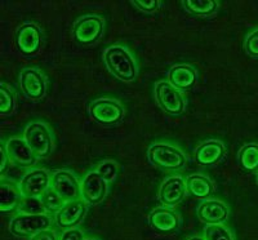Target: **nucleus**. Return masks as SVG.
I'll list each match as a JSON object with an SVG mask.
<instances>
[{"label": "nucleus", "instance_id": "obj_1", "mask_svg": "<svg viewBox=\"0 0 258 240\" xmlns=\"http://www.w3.org/2000/svg\"><path fill=\"white\" fill-rule=\"evenodd\" d=\"M103 59L110 73L123 82H132L137 76V65L132 54L120 45L109 47L103 53Z\"/></svg>", "mask_w": 258, "mask_h": 240}, {"label": "nucleus", "instance_id": "obj_2", "mask_svg": "<svg viewBox=\"0 0 258 240\" xmlns=\"http://www.w3.org/2000/svg\"><path fill=\"white\" fill-rule=\"evenodd\" d=\"M150 161L167 170H178L186 164L185 154L177 147L167 144H155L147 151Z\"/></svg>", "mask_w": 258, "mask_h": 240}, {"label": "nucleus", "instance_id": "obj_3", "mask_svg": "<svg viewBox=\"0 0 258 240\" xmlns=\"http://www.w3.org/2000/svg\"><path fill=\"white\" fill-rule=\"evenodd\" d=\"M52 218L45 214H18L11 222V232L16 236H35L39 232L49 230Z\"/></svg>", "mask_w": 258, "mask_h": 240}, {"label": "nucleus", "instance_id": "obj_4", "mask_svg": "<svg viewBox=\"0 0 258 240\" xmlns=\"http://www.w3.org/2000/svg\"><path fill=\"white\" fill-rule=\"evenodd\" d=\"M92 119L102 126H115L124 117V108L121 103L110 98H98L88 107Z\"/></svg>", "mask_w": 258, "mask_h": 240}, {"label": "nucleus", "instance_id": "obj_5", "mask_svg": "<svg viewBox=\"0 0 258 240\" xmlns=\"http://www.w3.org/2000/svg\"><path fill=\"white\" fill-rule=\"evenodd\" d=\"M24 138L38 158H47L53 149V140L50 131L43 123H31L26 127Z\"/></svg>", "mask_w": 258, "mask_h": 240}, {"label": "nucleus", "instance_id": "obj_6", "mask_svg": "<svg viewBox=\"0 0 258 240\" xmlns=\"http://www.w3.org/2000/svg\"><path fill=\"white\" fill-rule=\"evenodd\" d=\"M155 97L159 106L167 114L181 115L185 110V100L181 91L173 87L168 80L159 82L155 87Z\"/></svg>", "mask_w": 258, "mask_h": 240}, {"label": "nucleus", "instance_id": "obj_7", "mask_svg": "<svg viewBox=\"0 0 258 240\" xmlns=\"http://www.w3.org/2000/svg\"><path fill=\"white\" fill-rule=\"evenodd\" d=\"M103 20L98 16H84L74 26V38L82 45H92L102 36Z\"/></svg>", "mask_w": 258, "mask_h": 240}, {"label": "nucleus", "instance_id": "obj_8", "mask_svg": "<svg viewBox=\"0 0 258 240\" xmlns=\"http://www.w3.org/2000/svg\"><path fill=\"white\" fill-rule=\"evenodd\" d=\"M41 31L36 24L27 22L21 25L16 31L15 40L18 52L24 56H34L41 47Z\"/></svg>", "mask_w": 258, "mask_h": 240}, {"label": "nucleus", "instance_id": "obj_9", "mask_svg": "<svg viewBox=\"0 0 258 240\" xmlns=\"http://www.w3.org/2000/svg\"><path fill=\"white\" fill-rule=\"evenodd\" d=\"M52 178L45 169H32L21 179L20 189L24 196L40 198L50 188Z\"/></svg>", "mask_w": 258, "mask_h": 240}, {"label": "nucleus", "instance_id": "obj_10", "mask_svg": "<svg viewBox=\"0 0 258 240\" xmlns=\"http://www.w3.org/2000/svg\"><path fill=\"white\" fill-rule=\"evenodd\" d=\"M87 213V203L84 200H73L66 204L56 213V223L62 230L75 228L84 218Z\"/></svg>", "mask_w": 258, "mask_h": 240}, {"label": "nucleus", "instance_id": "obj_11", "mask_svg": "<svg viewBox=\"0 0 258 240\" xmlns=\"http://www.w3.org/2000/svg\"><path fill=\"white\" fill-rule=\"evenodd\" d=\"M54 190L63 198L66 203L78 200L82 196V188L78 178L69 170H58L52 176V184Z\"/></svg>", "mask_w": 258, "mask_h": 240}, {"label": "nucleus", "instance_id": "obj_12", "mask_svg": "<svg viewBox=\"0 0 258 240\" xmlns=\"http://www.w3.org/2000/svg\"><path fill=\"white\" fill-rule=\"evenodd\" d=\"M80 188H82L83 200L88 204H98L105 199L107 194V182L97 170L89 172L83 178Z\"/></svg>", "mask_w": 258, "mask_h": 240}, {"label": "nucleus", "instance_id": "obj_13", "mask_svg": "<svg viewBox=\"0 0 258 240\" xmlns=\"http://www.w3.org/2000/svg\"><path fill=\"white\" fill-rule=\"evenodd\" d=\"M9 160L12 161L16 167L30 168L36 163L38 156L32 151L31 147L27 145L25 138L13 137L8 140L6 145Z\"/></svg>", "mask_w": 258, "mask_h": 240}, {"label": "nucleus", "instance_id": "obj_14", "mask_svg": "<svg viewBox=\"0 0 258 240\" xmlns=\"http://www.w3.org/2000/svg\"><path fill=\"white\" fill-rule=\"evenodd\" d=\"M21 89L25 96L32 101H39L47 93L44 76L35 69H25L20 75Z\"/></svg>", "mask_w": 258, "mask_h": 240}, {"label": "nucleus", "instance_id": "obj_15", "mask_svg": "<svg viewBox=\"0 0 258 240\" xmlns=\"http://www.w3.org/2000/svg\"><path fill=\"white\" fill-rule=\"evenodd\" d=\"M150 226L160 234H173L179 228V217L167 207H160L151 212L149 217Z\"/></svg>", "mask_w": 258, "mask_h": 240}, {"label": "nucleus", "instance_id": "obj_16", "mask_svg": "<svg viewBox=\"0 0 258 240\" xmlns=\"http://www.w3.org/2000/svg\"><path fill=\"white\" fill-rule=\"evenodd\" d=\"M187 191L186 189V181L179 176H172L165 179L160 186L159 190V199L167 207H173L182 202L185 198V194Z\"/></svg>", "mask_w": 258, "mask_h": 240}, {"label": "nucleus", "instance_id": "obj_17", "mask_svg": "<svg viewBox=\"0 0 258 240\" xmlns=\"http://www.w3.org/2000/svg\"><path fill=\"white\" fill-rule=\"evenodd\" d=\"M229 216V208L220 200L206 199L198 207V217L207 225H222Z\"/></svg>", "mask_w": 258, "mask_h": 240}, {"label": "nucleus", "instance_id": "obj_18", "mask_svg": "<svg viewBox=\"0 0 258 240\" xmlns=\"http://www.w3.org/2000/svg\"><path fill=\"white\" fill-rule=\"evenodd\" d=\"M197 71L190 65H174L168 73V82L173 87H176L178 91H186V89L192 88L197 83Z\"/></svg>", "mask_w": 258, "mask_h": 240}, {"label": "nucleus", "instance_id": "obj_19", "mask_svg": "<svg viewBox=\"0 0 258 240\" xmlns=\"http://www.w3.org/2000/svg\"><path fill=\"white\" fill-rule=\"evenodd\" d=\"M225 145L220 141H206L195 151V160L198 161V164L209 167L218 163L225 155Z\"/></svg>", "mask_w": 258, "mask_h": 240}, {"label": "nucleus", "instance_id": "obj_20", "mask_svg": "<svg viewBox=\"0 0 258 240\" xmlns=\"http://www.w3.org/2000/svg\"><path fill=\"white\" fill-rule=\"evenodd\" d=\"M22 198L24 195L21 193V189L17 188L13 182L6 179L0 182V211L3 213L18 209Z\"/></svg>", "mask_w": 258, "mask_h": 240}, {"label": "nucleus", "instance_id": "obj_21", "mask_svg": "<svg viewBox=\"0 0 258 240\" xmlns=\"http://www.w3.org/2000/svg\"><path fill=\"white\" fill-rule=\"evenodd\" d=\"M186 189L190 195L198 199H209L213 194V184L203 174H192L186 179Z\"/></svg>", "mask_w": 258, "mask_h": 240}, {"label": "nucleus", "instance_id": "obj_22", "mask_svg": "<svg viewBox=\"0 0 258 240\" xmlns=\"http://www.w3.org/2000/svg\"><path fill=\"white\" fill-rule=\"evenodd\" d=\"M239 161L245 172H258V145L248 144L239 151Z\"/></svg>", "mask_w": 258, "mask_h": 240}, {"label": "nucleus", "instance_id": "obj_23", "mask_svg": "<svg viewBox=\"0 0 258 240\" xmlns=\"http://www.w3.org/2000/svg\"><path fill=\"white\" fill-rule=\"evenodd\" d=\"M187 12L197 16H211L217 11L216 0H183L182 2Z\"/></svg>", "mask_w": 258, "mask_h": 240}, {"label": "nucleus", "instance_id": "obj_24", "mask_svg": "<svg viewBox=\"0 0 258 240\" xmlns=\"http://www.w3.org/2000/svg\"><path fill=\"white\" fill-rule=\"evenodd\" d=\"M22 214H45L44 204L41 202L40 198H32V196H24L21 200L18 209Z\"/></svg>", "mask_w": 258, "mask_h": 240}, {"label": "nucleus", "instance_id": "obj_25", "mask_svg": "<svg viewBox=\"0 0 258 240\" xmlns=\"http://www.w3.org/2000/svg\"><path fill=\"white\" fill-rule=\"evenodd\" d=\"M40 199L41 202H43V204H44L45 209H47L48 212H52V213H57V212L66 204L63 198H62L52 186L40 196Z\"/></svg>", "mask_w": 258, "mask_h": 240}, {"label": "nucleus", "instance_id": "obj_26", "mask_svg": "<svg viewBox=\"0 0 258 240\" xmlns=\"http://www.w3.org/2000/svg\"><path fill=\"white\" fill-rule=\"evenodd\" d=\"M15 110V96L6 84L0 85V114L9 115Z\"/></svg>", "mask_w": 258, "mask_h": 240}, {"label": "nucleus", "instance_id": "obj_27", "mask_svg": "<svg viewBox=\"0 0 258 240\" xmlns=\"http://www.w3.org/2000/svg\"><path fill=\"white\" fill-rule=\"evenodd\" d=\"M206 240H234L231 232L223 225H208L204 230Z\"/></svg>", "mask_w": 258, "mask_h": 240}, {"label": "nucleus", "instance_id": "obj_28", "mask_svg": "<svg viewBox=\"0 0 258 240\" xmlns=\"http://www.w3.org/2000/svg\"><path fill=\"white\" fill-rule=\"evenodd\" d=\"M97 172L100 173L106 182H112L116 178L117 174H119V167H117V164L115 161L106 160L98 165Z\"/></svg>", "mask_w": 258, "mask_h": 240}, {"label": "nucleus", "instance_id": "obj_29", "mask_svg": "<svg viewBox=\"0 0 258 240\" xmlns=\"http://www.w3.org/2000/svg\"><path fill=\"white\" fill-rule=\"evenodd\" d=\"M244 48L245 52L249 54L250 57H255L258 58V29L250 32L249 35L246 36L245 43H244Z\"/></svg>", "mask_w": 258, "mask_h": 240}, {"label": "nucleus", "instance_id": "obj_30", "mask_svg": "<svg viewBox=\"0 0 258 240\" xmlns=\"http://www.w3.org/2000/svg\"><path fill=\"white\" fill-rule=\"evenodd\" d=\"M132 3L145 13L156 12L160 7V2H158V0H133Z\"/></svg>", "mask_w": 258, "mask_h": 240}, {"label": "nucleus", "instance_id": "obj_31", "mask_svg": "<svg viewBox=\"0 0 258 240\" xmlns=\"http://www.w3.org/2000/svg\"><path fill=\"white\" fill-rule=\"evenodd\" d=\"M59 240H84V237H83L82 231L75 227L70 228V230H64V231L62 232Z\"/></svg>", "mask_w": 258, "mask_h": 240}, {"label": "nucleus", "instance_id": "obj_32", "mask_svg": "<svg viewBox=\"0 0 258 240\" xmlns=\"http://www.w3.org/2000/svg\"><path fill=\"white\" fill-rule=\"evenodd\" d=\"M0 155H2V159H0V172L4 173V170L7 169V163H8V152H7V147L2 144V147H0Z\"/></svg>", "mask_w": 258, "mask_h": 240}, {"label": "nucleus", "instance_id": "obj_33", "mask_svg": "<svg viewBox=\"0 0 258 240\" xmlns=\"http://www.w3.org/2000/svg\"><path fill=\"white\" fill-rule=\"evenodd\" d=\"M31 240H57V239L56 236H54V234H53V231H50V230H44V231L36 234L35 236H32Z\"/></svg>", "mask_w": 258, "mask_h": 240}, {"label": "nucleus", "instance_id": "obj_34", "mask_svg": "<svg viewBox=\"0 0 258 240\" xmlns=\"http://www.w3.org/2000/svg\"><path fill=\"white\" fill-rule=\"evenodd\" d=\"M190 240H206V239H203V237H198V236H195V237H191Z\"/></svg>", "mask_w": 258, "mask_h": 240}, {"label": "nucleus", "instance_id": "obj_35", "mask_svg": "<svg viewBox=\"0 0 258 240\" xmlns=\"http://www.w3.org/2000/svg\"><path fill=\"white\" fill-rule=\"evenodd\" d=\"M257 184H258V173H257Z\"/></svg>", "mask_w": 258, "mask_h": 240}, {"label": "nucleus", "instance_id": "obj_36", "mask_svg": "<svg viewBox=\"0 0 258 240\" xmlns=\"http://www.w3.org/2000/svg\"><path fill=\"white\" fill-rule=\"evenodd\" d=\"M87 240H94V239H87Z\"/></svg>", "mask_w": 258, "mask_h": 240}]
</instances>
